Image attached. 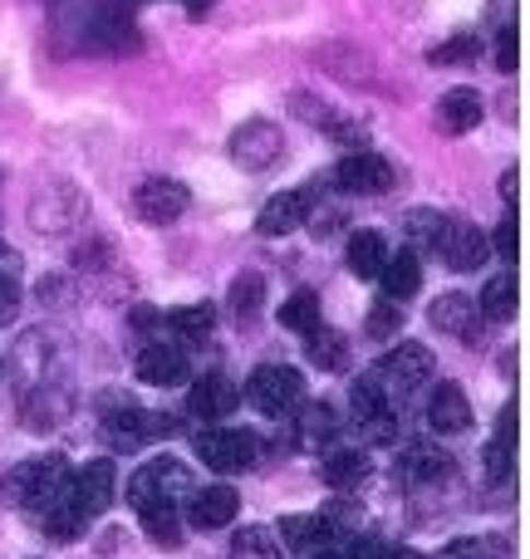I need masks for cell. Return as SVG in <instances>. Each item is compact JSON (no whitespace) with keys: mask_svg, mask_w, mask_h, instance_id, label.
<instances>
[{"mask_svg":"<svg viewBox=\"0 0 530 559\" xmlns=\"http://www.w3.org/2000/svg\"><path fill=\"white\" fill-rule=\"evenodd\" d=\"M64 481H69V466L64 456H30V462H20L15 472L0 481V501L5 506H20V511H45V506H55L59 496H64Z\"/></svg>","mask_w":530,"mask_h":559,"instance_id":"1","label":"cell"},{"mask_svg":"<svg viewBox=\"0 0 530 559\" xmlns=\"http://www.w3.org/2000/svg\"><path fill=\"white\" fill-rule=\"evenodd\" d=\"M182 496H192V472L177 456H153L128 476V501L138 506H177Z\"/></svg>","mask_w":530,"mask_h":559,"instance_id":"2","label":"cell"},{"mask_svg":"<svg viewBox=\"0 0 530 559\" xmlns=\"http://www.w3.org/2000/svg\"><path fill=\"white\" fill-rule=\"evenodd\" d=\"M246 403L261 417H290L299 403H305V378L290 364H261L251 378H246Z\"/></svg>","mask_w":530,"mask_h":559,"instance_id":"3","label":"cell"},{"mask_svg":"<svg viewBox=\"0 0 530 559\" xmlns=\"http://www.w3.org/2000/svg\"><path fill=\"white\" fill-rule=\"evenodd\" d=\"M89 216V202L74 182H45L30 202V226L45 236H69L79 231V222Z\"/></svg>","mask_w":530,"mask_h":559,"instance_id":"4","label":"cell"},{"mask_svg":"<svg viewBox=\"0 0 530 559\" xmlns=\"http://www.w3.org/2000/svg\"><path fill=\"white\" fill-rule=\"evenodd\" d=\"M114 496H118V476H114V462H84L79 472H69V481H64V501H69V511L79 515V521H98V515L114 506Z\"/></svg>","mask_w":530,"mask_h":559,"instance_id":"5","label":"cell"},{"mask_svg":"<svg viewBox=\"0 0 530 559\" xmlns=\"http://www.w3.org/2000/svg\"><path fill=\"white\" fill-rule=\"evenodd\" d=\"M197 456H202V466H212V472H242V466L256 462V452H261V437L251 432V427H202V432L192 437Z\"/></svg>","mask_w":530,"mask_h":559,"instance_id":"6","label":"cell"},{"mask_svg":"<svg viewBox=\"0 0 530 559\" xmlns=\"http://www.w3.org/2000/svg\"><path fill=\"white\" fill-rule=\"evenodd\" d=\"M374 378L384 383L388 397L403 403V393H417V388L433 383V354H427L423 344H398V348H388V354L378 358Z\"/></svg>","mask_w":530,"mask_h":559,"instance_id":"7","label":"cell"},{"mask_svg":"<svg viewBox=\"0 0 530 559\" xmlns=\"http://www.w3.org/2000/svg\"><path fill=\"white\" fill-rule=\"evenodd\" d=\"M226 153H232V163L242 167V173H266V167H275L280 153H285V133H280V123H270V118H246L232 133Z\"/></svg>","mask_w":530,"mask_h":559,"instance_id":"8","label":"cell"},{"mask_svg":"<svg viewBox=\"0 0 530 559\" xmlns=\"http://www.w3.org/2000/svg\"><path fill=\"white\" fill-rule=\"evenodd\" d=\"M187 206H192V192H187V182H177V177H148L133 192V212H138V222H148V226L182 222Z\"/></svg>","mask_w":530,"mask_h":559,"instance_id":"9","label":"cell"},{"mask_svg":"<svg viewBox=\"0 0 530 559\" xmlns=\"http://www.w3.org/2000/svg\"><path fill=\"white\" fill-rule=\"evenodd\" d=\"M398 481L408 486V491H427V486H447L457 476V462L447 447L437 442H413L403 447V456H398Z\"/></svg>","mask_w":530,"mask_h":559,"instance_id":"10","label":"cell"},{"mask_svg":"<svg viewBox=\"0 0 530 559\" xmlns=\"http://www.w3.org/2000/svg\"><path fill=\"white\" fill-rule=\"evenodd\" d=\"M173 417L167 413H138L133 403H108V417H104V437H108V447H123V452H138L143 442H153V437H163V432H173Z\"/></svg>","mask_w":530,"mask_h":559,"instance_id":"11","label":"cell"},{"mask_svg":"<svg viewBox=\"0 0 530 559\" xmlns=\"http://www.w3.org/2000/svg\"><path fill=\"white\" fill-rule=\"evenodd\" d=\"M334 187L349 197H384L388 187H393V163L368 153V147H354V153L334 167Z\"/></svg>","mask_w":530,"mask_h":559,"instance_id":"12","label":"cell"},{"mask_svg":"<svg viewBox=\"0 0 530 559\" xmlns=\"http://www.w3.org/2000/svg\"><path fill=\"white\" fill-rule=\"evenodd\" d=\"M437 255H443L452 271H476V265L492 255V241H486V231L476 222H452V216H447V231H443V241H437Z\"/></svg>","mask_w":530,"mask_h":559,"instance_id":"13","label":"cell"},{"mask_svg":"<svg viewBox=\"0 0 530 559\" xmlns=\"http://www.w3.org/2000/svg\"><path fill=\"white\" fill-rule=\"evenodd\" d=\"M309 197H315V187H295V192H275L270 202L261 206V216H256V231L261 236H290L299 231V226L309 222Z\"/></svg>","mask_w":530,"mask_h":559,"instance_id":"14","label":"cell"},{"mask_svg":"<svg viewBox=\"0 0 530 559\" xmlns=\"http://www.w3.org/2000/svg\"><path fill=\"white\" fill-rule=\"evenodd\" d=\"M482 309H476V299L467 295H437L433 305H427V324L437 329V334H452L462 338V344H476V334H482Z\"/></svg>","mask_w":530,"mask_h":559,"instance_id":"15","label":"cell"},{"mask_svg":"<svg viewBox=\"0 0 530 559\" xmlns=\"http://www.w3.org/2000/svg\"><path fill=\"white\" fill-rule=\"evenodd\" d=\"M427 427L437 437H457L472 427V403H467V388L462 383H437L427 393Z\"/></svg>","mask_w":530,"mask_h":559,"instance_id":"16","label":"cell"},{"mask_svg":"<svg viewBox=\"0 0 530 559\" xmlns=\"http://www.w3.org/2000/svg\"><path fill=\"white\" fill-rule=\"evenodd\" d=\"M236 515H242V491H236V486L216 481V486L192 491V525L197 531H226Z\"/></svg>","mask_w":530,"mask_h":559,"instance_id":"17","label":"cell"},{"mask_svg":"<svg viewBox=\"0 0 530 559\" xmlns=\"http://www.w3.org/2000/svg\"><path fill=\"white\" fill-rule=\"evenodd\" d=\"M138 378L153 388H177L192 378V364H187V354L177 344H143V354H138Z\"/></svg>","mask_w":530,"mask_h":559,"instance_id":"18","label":"cell"},{"mask_svg":"<svg viewBox=\"0 0 530 559\" xmlns=\"http://www.w3.org/2000/svg\"><path fill=\"white\" fill-rule=\"evenodd\" d=\"M236 403H242V393H236V383L226 373H202L192 383V397H187V407H192L202 423H222V417H232Z\"/></svg>","mask_w":530,"mask_h":559,"instance_id":"19","label":"cell"},{"mask_svg":"<svg viewBox=\"0 0 530 559\" xmlns=\"http://www.w3.org/2000/svg\"><path fill=\"white\" fill-rule=\"evenodd\" d=\"M482 118H486V104L476 88H447V94L437 98V128H443L447 138L472 133Z\"/></svg>","mask_w":530,"mask_h":559,"instance_id":"20","label":"cell"},{"mask_svg":"<svg viewBox=\"0 0 530 559\" xmlns=\"http://www.w3.org/2000/svg\"><path fill=\"white\" fill-rule=\"evenodd\" d=\"M290 114H299V118H309L315 128H325V133L334 138V143H349V147L364 143V128H358L349 114L329 108L325 98H315V94H295V98H290Z\"/></svg>","mask_w":530,"mask_h":559,"instance_id":"21","label":"cell"},{"mask_svg":"<svg viewBox=\"0 0 530 559\" xmlns=\"http://www.w3.org/2000/svg\"><path fill=\"white\" fill-rule=\"evenodd\" d=\"M482 462H486V481L492 486L511 481V472H516V407L511 403L502 407V423H496V437L486 442Z\"/></svg>","mask_w":530,"mask_h":559,"instance_id":"22","label":"cell"},{"mask_svg":"<svg viewBox=\"0 0 530 559\" xmlns=\"http://www.w3.org/2000/svg\"><path fill=\"white\" fill-rule=\"evenodd\" d=\"M290 417H295V442L305 447V452L329 447L334 442V432H339V417H334V407L329 403H299Z\"/></svg>","mask_w":530,"mask_h":559,"instance_id":"23","label":"cell"},{"mask_svg":"<svg viewBox=\"0 0 530 559\" xmlns=\"http://www.w3.org/2000/svg\"><path fill=\"white\" fill-rule=\"evenodd\" d=\"M69 393L59 383H35L25 397H20V413H25L30 427H59L69 417Z\"/></svg>","mask_w":530,"mask_h":559,"instance_id":"24","label":"cell"},{"mask_svg":"<svg viewBox=\"0 0 530 559\" xmlns=\"http://www.w3.org/2000/svg\"><path fill=\"white\" fill-rule=\"evenodd\" d=\"M378 285H384L388 299H413L417 285H423V261H417V251H398L384 261V271H378Z\"/></svg>","mask_w":530,"mask_h":559,"instance_id":"25","label":"cell"},{"mask_svg":"<svg viewBox=\"0 0 530 559\" xmlns=\"http://www.w3.org/2000/svg\"><path fill=\"white\" fill-rule=\"evenodd\" d=\"M364 481H368V456L358 452H329L325 456V486L334 496H358L364 491Z\"/></svg>","mask_w":530,"mask_h":559,"instance_id":"26","label":"cell"},{"mask_svg":"<svg viewBox=\"0 0 530 559\" xmlns=\"http://www.w3.org/2000/svg\"><path fill=\"white\" fill-rule=\"evenodd\" d=\"M388 255H393V251H388L384 231H354V236H349L344 261H349V271H354L358 280H378V271H384Z\"/></svg>","mask_w":530,"mask_h":559,"instance_id":"27","label":"cell"},{"mask_svg":"<svg viewBox=\"0 0 530 559\" xmlns=\"http://www.w3.org/2000/svg\"><path fill=\"white\" fill-rule=\"evenodd\" d=\"M319 545H329V531L319 515H280V550L315 555Z\"/></svg>","mask_w":530,"mask_h":559,"instance_id":"28","label":"cell"},{"mask_svg":"<svg viewBox=\"0 0 530 559\" xmlns=\"http://www.w3.org/2000/svg\"><path fill=\"white\" fill-rule=\"evenodd\" d=\"M305 358H309L315 368H325V373H339V368L349 364V338L334 334L329 324L309 329V334H305Z\"/></svg>","mask_w":530,"mask_h":559,"instance_id":"29","label":"cell"},{"mask_svg":"<svg viewBox=\"0 0 530 559\" xmlns=\"http://www.w3.org/2000/svg\"><path fill=\"white\" fill-rule=\"evenodd\" d=\"M163 324L173 329L182 344H202V338L212 334V324H216V305H207V299L202 305H182V309H173Z\"/></svg>","mask_w":530,"mask_h":559,"instance_id":"30","label":"cell"},{"mask_svg":"<svg viewBox=\"0 0 530 559\" xmlns=\"http://www.w3.org/2000/svg\"><path fill=\"white\" fill-rule=\"evenodd\" d=\"M482 319H492V324H506V319H516V275L511 271H502V275H492L486 280V289H482Z\"/></svg>","mask_w":530,"mask_h":559,"instance_id":"31","label":"cell"},{"mask_svg":"<svg viewBox=\"0 0 530 559\" xmlns=\"http://www.w3.org/2000/svg\"><path fill=\"white\" fill-rule=\"evenodd\" d=\"M403 231H408V251H437V241H443V231H447V216L443 212H433V206H417V212H408L403 216Z\"/></svg>","mask_w":530,"mask_h":559,"instance_id":"32","label":"cell"},{"mask_svg":"<svg viewBox=\"0 0 530 559\" xmlns=\"http://www.w3.org/2000/svg\"><path fill=\"white\" fill-rule=\"evenodd\" d=\"M232 314L242 319V324H256L261 319V305H266V280L256 275V271H246V275H236L232 280Z\"/></svg>","mask_w":530,"mask_h":559,"instance_id":"33","label":"cell"},{"mask_svg":"<svg viewBox=\"0 0 530 559\" xmlns=\"http://www.w3.org/2000/svg\"><path fill=\"white\" fill-rule=\"evenodd\" d=\"M280 324L290 329V334H309V329L325 324V314H319V295L315 289H295V295L280 305Z\"/></svg>","mask_w":530,"mask_h":559,"instance_id":"34","label":"cell"},{"mask_svg":"<svg viewBox=\"0 0 530 559\" xmlns=\"http://www.w3.org/2000/svg\"><path fill=\"white\" fill-rule=\"evenodd\" d=\"M388 407H393V397L384 393V383H378L374 373L354 378V388H349V413H354V423H368V417L388 413Z\"/></svg>","mask_w":530,"mask_h":559,"instance_id":"35","label":"cell"},{"mask_svg":"<svg viewBox=\"0 0 530 559\" xmlns=\"http://www.w3.org/2000/svg\"><path fill=\"white\" fill-rule=\"evenodd\" d=\"M138 521H143V535L157 545H182V521H177V506H138Z\"/></svg>","mask_w":530,"mask_h":559,"instance_id":"36","label":"cell"},{"mask_svg":"<svg viewBox=\"0 0 530 559\" xmlns=\"http://www.w3.org/2000/svg\"><path fill=\"white\" fill-rule=\"evenodd\" d=\"M232 559H285V550H280L275 531H266V525H242V531L232 535Z\"/></svg>","mask_w":530,"mask_h":559,"instance_id":"37","label":"cell"},{"mask_svg":"<svg viewBox=\"0 0 530 559\" xmlns=\"http://www.w3.org/2000/svg\"><path fill=\"white\" fill-rule=\"evenodd\" d=\"M437 559H511V540L506 535H462Z\"/></svg>","mask_w":530,"mask_h":559,"instance_id":"38","label":"cell"},{"mask_svg":"<svg viewBox=\"0 0 530 559\" xmlns=\"http://www.w3.org/2000/svg\"><path fill=\"white\" fill-rule=\"evenodd\" d=\"M319 521H325L329 540H349V535H358V525H364V511H358V501L339 496L334 506H325V511H319Z\"/></svg>","mask_w":530,"mask_h":559,"instance_id":"39","label":"cell"},{"mask_svg":"<svg viewBox=\"0 0 530 559\" xmlns=\"http://www.w3.org/2000/svg\"><path fill=\"white\" fill-rule=\"evenodd\" d=\"M368 334L374 338H398V329H403V309H398V299L378 295L374 305H368Z\"/></svg>","mask_w":530,"mask_h":559,"instance_id":"40","label":"cell"},{"mask_svg":"<svg viewBox=\"0 0 530 559\" xmlns=\"http://www.w3.org/2000/svg\"><path fill=\"white\" fill-rule=\"evenodd\" d=\"M476 49H482V39H476L472 29H462V35H452L447 45H433V49H427V64H462V59H472Z\"/></svg>","mask_w":530,"mask_h":559,"instance_id":"41","label":"cell"},{"mask_svg":"<svg viewBox=\"0 0 530 559\" xmlns=\"http://www.w3.org/2000/svg\"><path fill=\"white\" fill-rule=\"evenodd\" d=\"M516 64H521V35H516V25H502L496 29V69L516 74Z\"/></svg>","mask_w":530,"mask_h":559,"instance_id":"42","label":"cell"},{"mask_svg":"<svg viewBox=\"0 0 530 559\" xmlns=\"http://www.w3.org/2000/svg\"><path fill=\"white\" fill-rule=\"evenodd\" d=\"M486 241H492V255H502V261H516V251H521V231H516V216L506 212L502 226H496Z\"/></svg>","mask_w":530,"mask_h":559,"instance_id":"43","label":"cell"},{"mask_svg":"<svg viewBox=\"0 0 530 559\" xmlns=\"http://www.w3.org/2000/svg\"><path fill=\"white\" fill-rule=\"evenodd\" d=\"M20 280L15 275H0V324H10V319L20 314Z\"/></svg>","mask_w":530,"mask_h":559,"instance_id":"44","label":"cell"},{"mask_svg":"<svg viewBox=\"0 0 530 559\" xmlns=\"http://www.w3.org/2000/svg\"><path fill=\"white\" fill-rule=\"evenodd\" d=\"M104 261H108V246H104V241L79 246V251H74V265H79V271H84V265H104Z\"/></svg>","mask_w":530,"mask_h":559,"instance_id":"45","label":"cell"},{"mask_svg":"<svg viewBox=\"0 0 530 559\" xmlns=\"http://www.w3.org/2000/svg\"><path fill=\"white\" fill-rule=\"evenodd\" d=\"M133 329L138 334H148V329H163V319H157L153 309H133Z\"/></svg>","mask_w":530,"mask_h":559,"instance_id":"46","label":"cell"},{"mask_svg":"<svg viewBox=\"0 0 530 559\" xmlns=\"http://www.w3.org/2000/svg\"><path fill=\"white\" fill-rule=\"evenodd\" d=\"M378 559H423L413 550V545H384V550H378Z\"/></svg>","mask_w":530,"mask_h":559,"instance_id":"47","label":"cell"},{"mask_svg":"<svg viewBox=\"0 0 530 559\" xmlns=\"http://www.w3.org/2000/svg\"><path fill=\"white\" fill-rule=\"evenodd\" d=\"M516 192H521V177L506 173V177H502V202H506V206H516Z\"/></svg>","mask_w":530,"mask_h":559,"instance_id":"48","label":"cell"},{"mask_svg":"<svg viewBox=\"0 0 530 559\" xmlns=\"http://www.w3.org/2000/svg\"><path fill=\"white\" fill-rule=\"evenodd\" d=\"M0 275H20V255L0 246Z\"/></svg>","mask_w":530,"mask_h":559,"instance_id":"49","label":"cell"},{"mask_svg":"<svg viewBox=\"0 0 530 559\" xmlns=\"http://www.w3.org/2000/svg\"><path fill=\"white\" fill-rule=\"evenodd\" d=\"M309 559H344V550H329V545H319V550L309 555Z\"/></svg>","mask_w":530,"mask_h":559,"instance_id":"50","label":"cell"}]
</instances>
